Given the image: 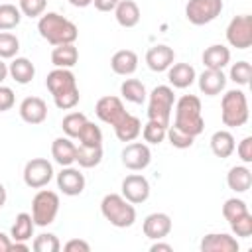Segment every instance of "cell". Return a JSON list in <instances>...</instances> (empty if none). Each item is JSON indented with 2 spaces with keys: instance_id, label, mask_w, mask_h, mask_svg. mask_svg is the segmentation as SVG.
Here are the masks:
<instances>
[{
  "instance_id": "cell-1",
  "label": "cell",
  "mask_w": 252,
  "mask_h": 252,
  "mask_svg": "<svg viewBox=\"0 0 252 252\" xmlns=\"http://www.w3.org/2000/svg\"><path fill=\"white\" fill-rule=\"evenodd\" d=\"M45 87L53 96V102L59 110H71L79 104L81 94L77 87V79L71 69H59L55 67L51 73H47Z\"/></svg>"
},
{
  "instance_id": "cell-2",
  "label": "cell",
  "mask_w": 252,
  "mask_h": 252,
  "mask_svg": "<svg viewBox=\"0 0 252 252\" xmlns=\"http://www.w3.org/2000/svg\"><path fill=\"white\" fill-rule=\"evenodd\" d=\"M37 32L53 47L63 43H75L79 37L77 26L57 12H43L37 20Z\"/></svg>"
},
{
  "instance_id": "cell-3",
  "label": "cell",
  "mask_w": 252,
  "mask_h": 252,
  "mask_svg": "<svg viewBox=\"0 0 252 252\" xmlns=\"http://www.w3.org/2000/svg\"><path fill=\"white\" fill-rule=\"evenodd\" d=\"M203 106L201 98L195 94H183L175 100V118L173 124L177 130L197 138L205 130V118H203Z\"/></svg>"
},
{
  "instance_id": "cell-4",
  "label": "cell",
  "mask_w": 252,
  "mask_h": 252,
  "mask_svg": "<svg viewBox=\"0 0 252 252\" xmlns=\"http://www.w3.org/2000/svg\"><path fill=\"white\" fill-rule=\"evenodd\" d=\"M100 213L116 228H128L136 222V207L118 193H108L102 197Z\"/></svg>"
},
{
  "instance_id": "cell-5",
  "label": "cell",
  "mask_w": 252,
  "mask_h": 252,
  "mask_svg": "<svg viewBox=\"0 0 252 252\" xmlns=\"http://www.w3.org/2000/svg\"><path fill=\"white\" fill-rule=\"evenodd\" d=\"M250 110H248V98L244 91L232 89L222 94L220 100V120L228 128H238L248 122Z\"/></svg>"
},
{
  "instance_id": "cell-6",
  "label": "cell",
  "mask_w": 252,
  "mask_h": 252,
  "mask_svg": "<svg viewBox=\"0 0 252 252\" xmlns=\"http://www.w3.org/2000/svg\"><path fill=\"white\" fill-rule=\"evenodd\" d=\"M173 104H175L173 89L169 85H158L148 94V120H156L163 126H169Z\"/></svg>"
},
{
  "instance_id": "cell-7",
  "label": "cell",
  "mask_w": 252,
  "mask_h": 252,
  "mask_svg": "<svg viewBox=\"0 0 252 252\" xmlns=\"http://www.w3.org/2000/svg\"><path fill=\"white\" fill-rule=\"evenodd\" d=\"M59 213V195L49 189H39L32 199V219L35 226H47Z\"/></svg>"
},
{
  "instance_id": "cell-8",
  "label": "cell",
  "mask_w": 252,
  "mask_h": 252,
  "mask_svg": "<svg viewBox=\"0 0 252 252\" xmlns=\"http://www.w3.org/2000/svg\"><path fill=\"white\" fill-rule=\"evenodd\" d=\"M222 8V0H189L185 6V18L193 26H205L217 20Z\"/></svg>"
},
{
  "instance_id": "cell-9",
  "label": "cell",
  "mask_w": 252,
  "mask_h": 252,
  "mask_svg": "<svg viewBox=\"0 0 252 252\" xmlns=\"http://www.w3.org/2000/svg\"><path fill=\"white\" fill-rule=\"evenodd\" d=\"M226 41L236 49H248L252 45V16H234L226 26Z\"/></svg>"
},
{
  "instance_id": "cell-10",
  "label": "cell",
  "mask_w": 252,
  "mask_h": 252,
  "mask_svg": "<svg viewBox=\"0 0 252 252\" xmlns=\"http://www.w3.org/2000/svg\"><path fill=\"white\" fill-rule=\"evenodd\" d=\"M53 179V165L45 158H33L24 165V183L30 189H41Z\"/></svg>"
},
{
  "instance_id": "cell-11",
  "label": "cell",
  "mask_w": 252,
  "mask_h": 252,
  "mask_svg": "<svg viewBox=\"0 0 252 252\" xmlns=\"http://www.w3.org/2000/svg\"><path fill=\"white\" fill-rule=\"evenodd\" d=\"M122 163L132 171H142L152 161V152L146 142H130L122 150Z\"/></svg>"
},
{
  "instance_id": "cell-12",
  "label": "cell",
  "mask_w": 252,
  "mask_h": 252,
  "mask_svg": "<svg viewBox=\"0 0 252 252\" xmlns=\"http://www.w3.org/2000/svg\"><path fill=\"white\" fill-rule=\"evenodd\" d=\"M94 114L98 116V120H102L104 124H118L128 112L122 104V100L118 96H112V94H106V96H100L94 104Z\"/></svg>"
},
{
  "instance_id": "cell-13",
  "label": "cell",
  "mask_w": 252,
  "mask_h": 252,
  "mask_svg": "<svg viewBox=\"0 0 252 252\" xmlns=\"http://www.w3.org/2000/svg\"><path fill=\"white\" fill-rule=\"evenodd\" d=\"M122 197L126 199V201H130L132 205H140V203H144V201H148V197H150V181L144 177V175H140V173H132V175H126L124 179H122Z\"/></svg>"
},
{
  "instance_id": "cell-14",
  "label": "cell",
  "mask_w": 252,
  "mask_h": 252,
  "mask_svg": "<svg viewBox=\"0 0 252 252\" xmlns=\"http://www.w3.org/2000/svg\"><path fill=\"white\" fill-rule=\"evenodd\" d=\"M57 189L67 195V197H77L85 191V185H87V179L85 175L81 173V169L73 167V165H65L59 173H57Z\"/></svg>"
},
{
  "instance_id": "cell-15",
  "label": "cell",
  "mask_w": 252,
  "mask_h": 252,
  "mask_svg": "<svg viewBox=\"0 0 252 252\" xmlns=\"http://www.w3.org/2000/svg\"><path fill=\"white\" fill-rule=\"evenodd\" d=\"M173 59H175V51H173V47H169L165 43H158V45L150 47L146 53V63L156 73L167 71L173 65Z\"/></svg>"
},
{
  "instance_id": "cell-16",
  "label": "cell",
  "mask_w": 252,
  "mask_h": 252,
  "mask_svg": "<svg viewBox=\"0 0 252 252\" xmlns=\"http://www.w3.org/2000/svg\"><path fill=\"white\" fill-rule=\"evenodd\" d=\"M142 230L150 240H161L171 232V219L165 213H152L144 219Z\"/></svg>"
},
{
  "instance_id": "cell-17",
  "label": "cell",
  "mask_w": 252,
  "mask_h": 252,
  "mask_svg": "<svg viewBox=\"0 0 252 252\" xmlns=\"http://www.w3.org/2000/svg\"><path fill=\"white\" fill-rule=\"evenodd\" d=\"M203 252H236L240 248L238 240L226 232H209L201 238Z\"/></svg>"
},
{
  "instance_id": "cell-18",
  "label": "cell",
  "mask_w": 252,
  "mask_h": 252,
  "mask_svg": "<svg viewBox=\"0 0 252 252\" xmlns=\"http://www.w3.org/2000/svg\"><path fill=\"white\" fill-rule=\"evenodd\" d=\"M20 118L28 124H41L47 118V104L39 96H26L20 102Z\"/></svg>"
},
{
  "instance_id": "cell-19",
  "label": "cell",
  "mask_w": 252,
  "mask_h": 252,
  "mask_svg": "<svg viewBox=\"0 0 252 252\" xmlns=\"http://www.w3.org/2000/svg\"><path fill=\"white\" fill-rule=\"evenodd\" d=\"M197 83H199V91L207 96H217L224 91L226 87V77L220 69H205L199 77H197Z\"/></svg>"
},
{
  "instance_id": "cell-20",
  "label": "cell",
  "mask_w": 252,
  "mask_h": 252,
  "mask_svg": "<svg viewBox=\"0 0 252 252\" xmlns=\"http://www.w3.org/2000/svg\"><path fill=\"white\" fill-rule=\"evenodd\" d=\"M197 73L189 63H173L167 69V81L173 89H187L195 83Z\"/></svg>"
},
{
  "instance_id": "cell-21",
  "label": "cell",
  "mask_w": 252,
  "mask_h": 252,
  "mask_svg": "<svg viewBox=\"0 0 252 252\" xmlns=\"http://www.w3.org/2000/svg\"><path fill=\"white\" fill-rule=\"evenodd\" d=\"M75 152H77V144H73V138L69 136H59L51 144V156L61 167L75 163Z\"/></svg>"
},
{
  "instance_id": "cell-22",
  "label": "cell",
  "mask_w": 252,
  "mask_h": 252,
  "mask_svg": "<svg viewBox=\"0 0 252 252\" xmlns=\"http://www.w3.org/2000/svg\"><path fill=\"white\" fill-rule=\"evenodd\" d=\"M114 18L122 28H134L140 24L142 12L134 0H120L118 6L114 8Z\"/></svg>"
},
{
  "instance_id": "cell-23",
  "label": "cell",
  "mask_w": 252,
  "mask_h": 252,
  "mask_svg": "<svg viewBox=\"0 0 252 252\" xmlns=\"http://www.w3.org/2000/svg\"><path fill=\"white\" fill-rule=\"evenodd\" d=\"M230 63V49L224 47L222 43H215L209 45L203 51V65L205 69H224Z\"/></svg>"
},
{
  "instance_id": "cell-24",
  "label": "cell",
  "mask_w": 252,
  "mask_h": 252,
  "mask_svg": "<svg viewBox=\"0 0 252 252\" xmlns=\"http://www.w3.org/2000/svg\"><path fill=\"white\" fill-rule=\"evenodd\" d=\"M110 67L116 75H122V77H128L132 75L136 69H138V55L136 51L132 49H120L112 55L110 59Z\"/></svg>"
},
{
  "instance_id": "cell-25",
  "label": "cell",
  "mask_w": 252,
  "mask_h": 252,
  "mask_svg": "<svg viewBox=\"0 0 252 252\" xmlns=\"http://www.w3.org/2000/svg\"><path fill=\"white\" fill-rule=\"evenodd\" d=\"M114 128V134H116V138L120 140V142H134L140 134H142V122H140V118L138 116H134V114H126L118 124H114L112 126Z\"/></svg>"
},
{
  "instance_id": "cell-26",
  "label": "cell",
  "mask_w": 252,
  "mask_h": 252,
  "mask_svg": "<svg viewBox=\"0 0 252 252\" xmlns=\"http://www.w3.org/2000/svg\"><path fill=\"white\" fill-rule=\"evenodd\" d=\"M8 75L18 85H28L35 77V67L28 57H14L12 63L8 65Z\"/></svg>"
},
{
  "instance_id": "cell-27",
  "label": "cell",
  "mask_w": 252,
  "mask_h": 252,
  "mask_svg": "<svg viewBox=\"0 0 252 252\" xmlns=\"http://www.w3.org/2000/svg\"><path fill=\"white\" fill-rule=\"evenodd\" d=\"M77 61H79V49L75 47V43L55 45L51 51V63L59 69H71L77 65Z\"/></svg>"
},
{
  "instance_id": "cell-28",
  "label": "cell",
  "mask_w": 252,
  "mask_h": 252,
  "mask_svg": "<svg viewBox=\"0 0 252 252\" xmlns=\"http://www.w3.org/2000/svg\"><path fill=\"white\" fill-rule=\"evenodd\" d=\"M226 185L234 193H246L252 185V171L246 165H234L226 173Z\"/></svg>"
},
{
  "instance_id": "cell-29",
  "label": "cell",
  "mask_w": 252,
  "mask_h": 252,
  "mask_svg": "<svg viewBox=\"0 0 252 252\" xmlns=\"http://www.w3.org/2000/svg\"><path fill=\"white\" fill-rule=\"evenodd\" d=\"M234 136L228 132V130H217L213 136H211V150L217 158L220 159H226L234 154Z\"/></svg>"
},
{
  "instance_id": "cell-30",
  "label": "cell",
  "mask_w": 252,
  "mask_h": 252,
  "mask_svg": "<svg viewBox=\"0 0 252 252\" xmlns=\"http://www.w3.org/2000/svg\"><path fill=\"white\" fill-rule=\"evenodd\" d=\"M33 228H35V222L32 219L30 213H20L10 228V238L12 240H22V242H28L32 236H33Z\"/></svg>"
},
{
  "instance_id": "cell-31",
  "label": "cell",
  "mask_w": 252,
  "mask_h": 252,
  "mask_svg": "<svg viewBox=\"0 0 252 252\" xmlns=\"http://www.w3.org/2000/svg\"><path fill=\"white\" fill-rule=\"evenodd\" d=\"M120 94H122V98H126L128 102H134V104H142L148 98V91H146L144 83L138 79H126L120 85Z\"/></svg>"
},
{
  "instance_id": "cell-32",
  "label": "cell",
  "mask_w": 252,
  "mask_h": 252,
  "mask_svg": "<svg viewBox=\"0 0 252 252\" xmlns=\"http://www.w3.org/2000/svg\"><path fill=\"white\" fill-rule=\"evenodd\" d=\"M75 161L79 163V167H85V169L96 167L102 161V148H89L79 144L75 152Z\"/></svg>"
},
{
  "instance_id": "cell-33",
  "label": "cell",
  "mask_w": 252,
  "mask_h": 252,
  "mask_svg": "<svg viewBox=\"0 0 252 252\" xmlns=\"http://www.w3.org/2000/svg\"><path fill=\"white\" fill-rule=\"evenodd\" d=\"M77 140H79V144H81V146H89V148H102V130H100L94 122L87 120V122H85V126H83V130L79 132Z\"/></svg>"
},
{
  "instance_id": "cell-34",
  "label": "cell",
  "mask_w": 252,
  "mask_h": 252,
  "mask_svg": "<svg viewBox=\"0 0 252 252\" xmlns=\"http://www.w3.org/2000/svg\"><path fill=\"white\" fill-rule=\"evenodd\" d=\"M22 22V12L14 4H0V32H10Z\"/></svg>"
},
{
  "instance_id": "cell-35",
  "label": "cell",
  "mask_w": 252,
  "mask_h": 252,
  "mask_svg": "<svg viewBox=\"0 0 252 252\" xmlns=\"http://www.w3.org/2000/svg\"><path fill=\"white\" fill-rule=\"evenodd\" d=\"M87 120H89V118H87L83 112H69V114L61 120V128H63L65 136H69V138H77L79 132L83 130V126H85Z\"/></svg>"
},
{
  "instance_id": "cell-36",
  "label": "cell",
  "mask_w": 252,
  "mask_h": 252,
  "mask_svg": "<svg viewBox=\"0 0 252 252\" xmlns=\"http://www.w3.org/2000/svg\"><path fill=\"white\" fill-rule=\"evenodd\" d=\"M165 134H167V126L156 122V120H148L146 126L142 128V136H144V142L146 144H161L165 140Z\"/></svg>"
},
{
  "instance_id": "cell-37",
  "label": "cell",
  "mask_w": 252,
  "mask_h": 252,
  "mask_svg": "<svg viewBox=\"0 0 252 252\" xmlns=\"http://www.w3.org/2000/svg\"><path fill=\"white\" fill-rule=\"evenodd\" d=\"M32 248H33L35 252H59V250H61V242H59V238H57L55 234H51V232H41V234H37V236L33 238Z\"/></svg>"
},
{
  "instance_id": "cell-38",
  "label": "cell",
  "mask_w": 252,
  "mask_h": 252,
  "mask_svg": "<svg viewBox=\"0 0 252 252\" xmlns=\"http://www.w3.org/2000/svg\"><path fill=\"white\" fill-rule=\"evenodd\" d=\"M20 51V39L10 32H0V59H14Z\"/></svg>"
},
{
  "instance_id": "cell-39",
  "label": "cell",
  "mask_w": 252,
  "mask_h": 252,
  "mask_svg": "<svg viewBox=\"0 0 252 252\" xmlns=\"http://www.w3.org/2000/svg\"><path fill=\"white\" fill-rule=\"evenodd\" d=\"M250 77H252V65L248 61H236L232 67H230V75L228 79L240 87L248 85L250 83Z\"/></svg>"
},
{
  "instance_id": "cell-40",
  "label": "cell",
  "mask_w": 252,
  "mask_h": 252,
  "mask_svg": "<svg viewBox=\"0 0 252 252\" xmlns=\"http://www.w3.org/2000/svg\"><path fill=\"white\" fill-rule=\"evenodd\" d=\"M165 138L169 140V144L173 146V148H177V150H185V148H191L193 146V142H195V138L193 136H189V134H185V132H181V130H177L175 126H167V134H165Z\"/></svg>"
},
{
  "instance_id": "cell-41",
  "label": "cell",
  "mask_w": 252,
  "mask_h": 252,
  "mask_svg": "<svg viewBox=\"0 0 252 252\" xmlns=\"http://www.w3.org/2000/svg\"><path fill=\"white\" fill-rule=\"evenodd\" d=\"M228 224H230V230H232L234 236L248 238V236L252 234V215H250V211L244 213V215H240V217H236V219L230 220Z\"/></svg>"
},
{
  "instance_id": "cell-42",
  "label": "cell",
  "mask_w": 252,
  "mask_h": 252,
  "mask_svg": "<svg viewBox=\"0 0 252 252\" xmlns=\"http://www.w3.org/2000/svg\"><path fill=\"white\" fill-rule=\"evenodd\" d=\"M244 213H248V207H246V203H244L242 199L232 197V199H226L224 205H222V217H224L228 222L234 220L236 217L244 215Z\"/></svg>"
},
{
  "instance_id": "cell-43",
  "label": "cell",
  "mask_w": 252,
  "mask_h": 252,
  "mask_svg": "<svg viewBox=\"0 0 252 252\" xmlns=\"http://www.w3.org/2000/svg\"><path fill=\"white\" fill-rule=\"evenodd\" d=\"M45 6H47V0H20V12L22 16H28V18H39L43 12H45Z\"/></svg>"
},
{
  "instance_id": "cell-44",
  "label": "cell",
  "mask_w": 252,
  "mask_h": 252,
  "mask_svg": "<svg viewBox=\"0 0 252 252\" xmlns=\"http://www.w3.org/2000/svg\"><path fill=\"white\" fill-rule=\"evenodd\" d=\"M234 150H236L238 158H240L244 163H250V161H252V136L242 138Z\"/></svg>"
},
{
  "instance_id": "cell-45",
  "label": "cell",
  "mask_w": 252,
  "mask_h": 252,
  "mask_svg": "<svg viewBox=\"0 0 252 252\" xmlns=\"http://www.w3.org/2000/svg\"><path fill=\"white\" fill-rule=\"evenodd\" d=\"M14 102H16V94H14V91H12L10 87L0 85V112L10 110V108L14 106Z\"/></svg>"
},
{
  "instance_id": "cell-46",
  "label": "cell",
  "mask_w": 252,
  "mask_h": 252,
  "mask_svg": "<svg viewBox=\"0 0 252 252\" xmlns=\"http://www.w3.org/2000/svg\"><path fill=\"white\" fill-rule=\"evenodd\" d=\"M63 250L65 252H89L91 246L87 240H81V238H71L63 244Z\"/></svg>"
},
{
  "instance_id": "cell-47",
  "label": "cell",
  "mask_w": 252,
  "mask_h": 252,
  "mask_svg": "<svg viewBox=\"0 0 252 252\" xmlns=\"http://www.w3.org/2000/svg\"><path fill=\"white\" fill-rule=\"evenodd\" d=\"M118 2L120 0H93L94 8L98 12H114V8L118 6Z\"/></svg>"
},
{
  "instance_id": "cell-48",
  "label": "cell",
  "mask_w": 252,
  "mask_h": 252,
  "mask_svg": "<svg viewBox=\"0 0 252 252\" xmlns=\"http://www.w3.org/2000/svg\"><path fill=\"white\" fill-rule=\"evenodd\" d=\"M150 250H152V252H171V250H173V246L158 240V242H154V244L150 246Z\"/></svg>"
},
{
  "instance_id": "cell-49",
  "label": "cell",
  "mask_w": 252,
  "mask_h": 252,
  "mask_svg": "<svg viewBox=\"0 0 252 252\" xmlns=\"http://www.w3.org/2000/svg\"><path fill=\"white\" fill-rule=\"evenodd\" d=\"M10 246H12V238L0 230V252H10Z\"/></svg>"
},
{
  "instance_id": "cell-50",
  "label": "cell",
  "mask_w": 252,
  "mask_h": 252,
  "mask_svg": "<svg viewBox=\"0 0 252 252\" xmlns=\"http://www.w3.org/2000/svg\"><path fill=\"white\" fill-rule=\"evenodd\" d=\"M69 4L75 6V8H87V6L93 4V0H69Z\"/></svg>"
},
{
  "instance_id": "cell-51",
  "label": "cell",
  "mask_w": 252,
  "mask_h": 252,
  "mask_svg": "<svg viewBox=\"0 0 252 252\" xmlns=\"http://www.w3.org/2000/svg\"><path fill=\"white\" fill-rule=\"evenodd\" d=\"M8 77V65L4 63V59H0V83Z\"/></svg>"
},
{
  "instance_id": "cell-52",
  "label": "cell",
  "mask_w": 252,
  "mask_h": 252,
  "mask_svg": "<svg viewBox=\"0 0 252 252\" xmlns=\"http://www.w3.org/2000/svg\"><path fill=\"white\" fill-rule=\"evenodd\" d=\"M6 199H8V193H6V187L0 183V209L6 205Z\"/></svg>"
}]
</instances>
